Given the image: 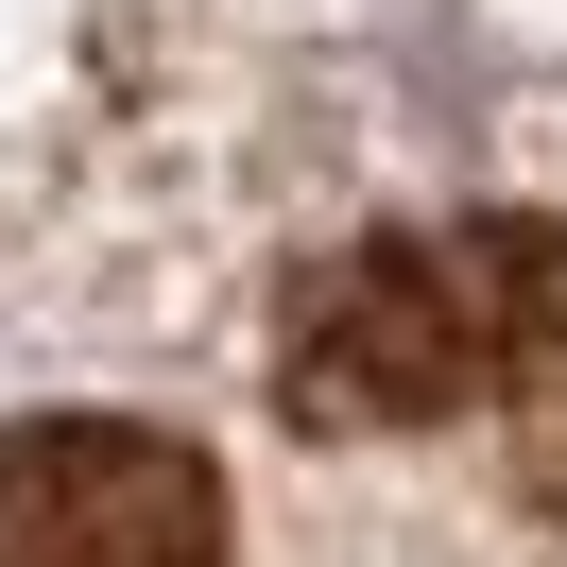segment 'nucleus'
I'll return each instance as SVG.
<instances>
[{
	"label": "nucleus",
	"mask_w": 567,
	"mask_h": 567,
	"mask_svg": "<svg viewBox=\"0 0 567 567\" xmlns=\"http://www.w3.org/2000/svg\"><path fill=\"white\" fill-rule=\"evenodd\" d=\"M567 361V224L550 207H464L379 224L310 258L276 310V413L292 430H447L498 413Z\"/></svg>",
	"instance_id": "nucleus-1"
},
{
	"label": "nucleus",
	"mask_w": 567,
	"mask_h": 567,
	"mask_svg": "<svg viewBox=\"0 0 567 567\" xmlns=\"http://www.w3.org/2000/svg\"><path fill=\"white\" fill-rule=\"evenodd\" d=\"M0 567H224V464L155 413L0 430Z\"/></svg>",
	"instance_id": "nucleus-2"
},
{
	"label": "nucleus",
	"mask_w": 567,
	"mask_h": 567,
	"mask_svg": "<svg viewBox=\"0 0 567 567\" xmlns=\"http://www.w3.org/2000/svg\"><path fill=\"white\" fill-rule=\"evenodd\" d=\"M533 498H567V430H550V447H533Z\"/></svg>",
	"instance_id": "nucleus-3"
}]
</instances>
